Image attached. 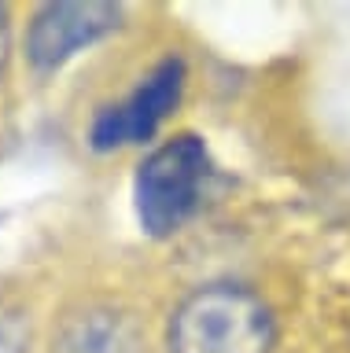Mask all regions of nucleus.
Instances as JSON below:
<instances>
[{"label":"nucleus","instance_id":"obj_1","mask_svg":"<svg viewBox=\"0 0 350 353\" xmlns=\"http://www.w3.org/2000/svg\"><path fill=\"white\" fill-rule=\"evenodd\" d=\"M273 316L262 298L236 283L200 287L170 320V353H269Z\"/></svg>","mask_w":350,"mask_h":353},{"label":"nucleus","instance_id":"obj_5","mask_svg":"<svg viewBox=\"0 0 350 353\" xmlns=\"http://www.w3.org/2000/svg\"><path fill=\"white\" fill-rule=\"evenodd\" d=\"M0 353H30V324L19 309L0 305Z\"/></svg>","mask_w":350,"mask_h":353},{"label":"nucleus","instance_id":"obj_4","mask_svg":"<svg viewBox=\"0 0 350 353\" xmlns=\"http://www.w3.org/2000/svg\"><path fill=\"white\" fill-rule=\"evenodd\" d=\"M118 22H122L118 4H100V0L45 4L26 30V59L34 63V70H56L85 44H96L107 33H115Z\"/></svg>","mask_w":350,"mask_h":353},{"label":"nucleus","instance_id":"obj_2","mask_svg":"<svg viewBox=\"0 0 350 353\" xmlns=\"http://www.w3.org/2000/svg\"><path fill=\"white\" fill-rule=\"evenodd\" d=\"M206 173H211V151H206L203 137L177 132L166 143H159L137 165V181H133L140 228L155 239L173 236L200 206Z\"/></svg>","mask_w":350,"mask_h":353},{"label":"nucleus","instance_id":"obj_3","mask_svg":"<svg viewBox=\"0 0 350 353\" xmlns=\"http://www.w3.org/2000/svg\"><path fill=\"white\" fill-rule=\"evenodd\" d=\"M184 96V63L177 55L162 59L122 103H107L96 110L89 140L96 151H115L122 143H144L159 132V125L177 110Z\"/></svg>","mask_w":350,"mask_h":353},{"label":"nucleus","instance_id":"obj_6","mask_svg":"<svg viewBox=\"0 0 350 353\" xmlns=\"http://www.w3.org/2000/svg\"><path fill=\"white\" fill-rule=\"evenodd\" d=\"M8 63V8L0 4V70Z\"/></svg>","mask_w":350,"mask_h":353}]
</instances>
